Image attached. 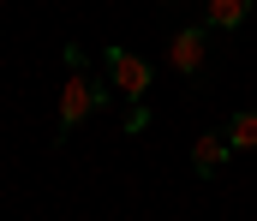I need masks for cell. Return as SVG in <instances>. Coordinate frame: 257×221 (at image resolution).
I'll return each instance as SVG.
<instances>
[{"instance_id":"obj_2","label":"cell","mask_w":257,"mask_h":221,"mask_svg":"<svg viewBox=\"0 0 257 221\" xmlns=\"http://www.w3.org/2000/svg\"><path fill=\"white\" fill-rule=\"evenodd\" d=\"M102 66H108V84L126 96L132 108H144V96L156 90V66H150L138 48H108V54H102Z\"/></svg>"},{"instance_id":"obj_6","label":"cell","mask_w":257,"mask_h":221,"mask_svg":"<svg viewBox=\"0 0 257 221\" xmlns=\"http://www.w3.org/2000/svg\"><path fill=\"white\" fill-rule=\"evenodd\" d=\"M227 144L233 149H257V108H239L227 120Z\"/></svg>"},{"instance_id":"obj_3","label":"cell","mask_w":257,"mask_h":221,"mask_svg":"<svg viewBox=\"0 0 257 221\" xmlns=\"http://www.w3.org/2000/svg\"><path fill=\"white\" fill-rule=\"evenodd\" d=\"M203 60H209V24H186V30H174V42H168V66L180 78H197L203 72Z\"/></svg>"},{"instance_id":"obj_5","label":"cell","mask_w":257,"mask_h":221,"mask_svg":"<svg viewBox=\"0 0 257 221\" xmlns=\"http://www.w3.org/2000/svg\"><path fill=\"white\" fill-rule=\"evenodd\" d=\"M203 12H209V30H239L251 18V0H203Z\"/></svg>"},{"instance_id":"obj_1","label":"cell","mask_w":257,"mask_h":221,"mask_svg":"<svg viewBox=\"0 0 257 221\" xmlns=\"http://www.w3.org/2000/svg\"><path fill=\"white\" fill-rule=\"evenodd\" d=\"M108 102V84L84 66V48L78 42H66V90H60V144H66V132H78L96 108Z\"/></svg>"},{"instance_id":"obj_4","label":"cell","mask_w":257,"mask_h":221,"mask_svg":"<svg viewBox=\"0 0 257 221\" xmlns=\"http://www.w3.org/2000/svg\"><path fill=\"white\" fill-rule=\"evenodd\" d=\"M227 155H233L227 132H203V138L192 144V167L203 173V179H209V173H221V167H227Z\"/></svg>"}]
</instances>
